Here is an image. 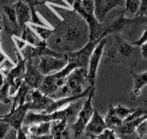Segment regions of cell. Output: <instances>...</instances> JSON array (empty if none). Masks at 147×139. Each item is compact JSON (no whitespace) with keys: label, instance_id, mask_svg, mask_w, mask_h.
<instances>
[{"label":"cell","instance_id":"obj_1","mask_svg":"<svg viewBox=\"0 0 147 139\" xmlns=\"http://www.w3.org/2000/svg\"><path fill=\"white\" fill-rule=\"evenodd\" d=\"M72 10L78 13L87 23L89 28V40H95L106 37L105 35L106 27L96 19L93 0H74Z\"/></svg>","mask_w":147,"mask_h":139},{"label":"cell","instance_id":"obj_2","mask_svg":"<svg viewBox=\"0 0 147 139\" xmlns=\"http://www.w3.org/2000/svg\"><path fill=\"white\" fill-rule=\"evenodd\" d=\"M88 87L91 86L87 80V69L77 68L67 76L63 85L51 96V98L56 100L77 95L81 94Z\"/></svg>","mask_w":147,"mask_h":139},{"label":"cell","instance_id":"obj_3","mask_svg":"<svg viewBox=\"0 0 147 139\" xmlns=\"http://www.w3.org/2000/svg\"><path fill=\"white\" fill-rule=\"evenodd\" d=\"M80 100L74 102L72 104L69 105L67 107L55 111L50 113H41V112H37L34 111H29L28 112L24 121H23V125H28L31 124H35V123H41V122H52L55 120H61L63 119H69L70 118L76 116L79 112V111L81 108V104L80 102Z\"/></svg>","mask_w":147,"mask_h":139},{"label":"cell","instance_id":"obj_4","mask_svg":"<svg viewBox=\"0 0 147 139\" xmlns=\"http://www.w3.org/2000/svg\"><path fill=\"white\" fill-rule=\"evenodd\" d=\"M95 95V87H92L86 100L84 102L80 110L79 111L76 119L74 121L72 126L71 131L72 134L75 138L80 137L85 132L86 126L89 123L90 119H92L94 112V107L92 106V99Z\"/></svg>","mask_w":147,"mask_h":139},{"label":"cell","instance_id":"obj_5","mask_svg":"<svg viewBox=\"0 0 147 139\" xmlns=\"http://www.w3.org/2000/svg\"><path fill=\"white\" fill-rule=\"evenodd\" d=\"M106 45V38H103L93 49L88 62L87 66V80L91 87H95V80L98 69L104 55L105 47Z\"/></svg>","mask_w":147,"mask_h":139},{"label":"cell","instance_id":"obj_6","mask_svg":"<svg viewBox=\"0 0 147 139\" xmlns=\"http://www.w3.org/2000/svg\"><path fill=\"white\" fill-rule=\"evenodd\" d=\"M68 64L66 58H56L53 56L46 55L38 58V62L36 67L38 70L45 76L53 74L54 71L58 72L63 69Z\"/></svg>","mask_w":147,"mask_h":139},{"label":"cell","instance_id":"obj_7","mask_svg":"<svg viewBox=\"0 0 147 139\" xmlns=\"http://www.w3.org/2000/svg\"><path fill=\"white\" fill-rule=\"evenodd\" d=\"M30 110V103L26 102L22 106L16 107L13 110H10L9 113L3 115V122L9 124V126L16 132L22 127L24 119L28 112H29Z\"/></svg>","mask_w":147,"mask_h":139},{"label":"cell","instance_id":"obj_8","mask_svg":"<svg viewBox=\"0 0 147 139\" xmlns=\"http://www.w3.org/2000/svg\"><path fill=\"white\" fill-rule=\"evenodd\" d=\"M54 99L45 95L38 89H32L26 98V102H29L31 110L37 112H44L53 102Z\"/></svg>","mask_w":147,"mask_h":139},{"label":"cell","instance_id":"obj_9","mask_svg":"<svg viewBox=\"0 0 147 139\" xmlns=\"http://www.w3.org/2000/svg\"><path fill=\"white\" fill-rule=\"evenodd\" d=\"M96 19L102 23L110 10L125 5V0H93Z\"/></svg>","mask_w":147,"mask_h":139},{"label":"cell","instance_id":"obj_10","mask_svg":"<svg viewBox=\"0 0 147 139\" xmlns=\"http://www.w3.org/2000/svg\"><path fill=\"white\" fill-rule=\"evenodd\" d=\"M43 76L37 69L36 65L33 61H27L26 71L24 76V82L33 89H38L45 79Z\"/></svg>","mask_w":147,"mask_h":139},{"label":"cell","instance_id":"obj_11","mask_svg":"<svg viewBox=\"0 0 147 139\" xmlns=\"http://www.w3.org/2000/svg\"><path fill=\"white\" fill-rule=\"evenodd\" d=\"M107 127V125L105 123V118L99 113V112L97 109H94L93 115L92 119H90L89 123L86 126L85 132L86 135H94L98 136L101 134Z\"/></svg>","mask_w":147,"mask_h":139},{"label":"cell","instance_id":"obj_12","mask_svg":"<svg viewBox=\"0 0 147 139\" xmlns=\"http://www.w3.org/2000/svg\"><path fill=\"white\" fill-rule=\"evenodd\" d=\"M16 14V19L19 28L22 30V29L31 23V11L28 4H26L22 0H19L16 2L14 5Z\"/></svg>","mask_w":147,"mask_h":139},{"label":"cell","instance_id":"obj_13","mask_svg":"<svg viewBox=\"0 0 147 139\" xmlns=\"http://www.w3.org/2000/svg\"><path fill=\"white\" fill-rule=\"evenodd\" d=\"M22 128L30 138L50 135L51 122H41L31 124L28 125H22Z\"/></svg>","mask_w":147,"mask_h":139},{"label":"cell","instance_id":"obj_14","mask_svg":"<svg viewBox=\"0 0 147 139\" xmlns=\"http://www.w3.org/2000/svg\"><path fill=\"white\" fill-rule=\"evenodd\" d=\"M130 74L134 78V87L131 92V98L136 99L140 95L143 88L147 85V70L142 73H134L131 70Z\"/></svg>","mask_w":147,"mask_h":139},{"label":"cell","instance_id":"obj_15","mask_svg":"<svg viewBox=\"0 0 147 139\" xmlns=\"http://www.w3.org/2000/svg\"><path fill=\"white\" fill-rule=\"evenodd\" d=\"M33 89H31L25 82H23L22 83V85L20 86V88L18 89L17 92L16 93V95L12 97V102L13 105L11 107V110L15 109L16 107L22 106L24 103H26V98L27 95H28V93L32 90Z\"/></svg>","mask_w":147,"mask_h":139},{"label":"cell","instance_id":"obj_16","mask_svg":"<svg viewBox=\"0 0 147 139\" xmlns=\"http://www.w3.org/2000/svg\"><path fill=\"white\" fill-rule=\"evenodd\" d=\"M22 2H24L26 4L28 5L31 13L36 11L35 7L37 5L39 4H43V3H50L51 4L54 5H57L59 7H63V8H67V9H72L71 6H69L65 0H22Z\"/></svg>","mask_w":147,"mask_h":139},{"label":"cell","instance_id":"obj_17","mask_svg":"<svg viewBox=\"0 0 147 139\" xmlns=\"http://www.w3.org/2000/svg\"><path fill=\"white\" fill-rule=\"evenodd\" d=\"M66 129H68V119L55 120L51 122L50 134L53 139H60Z\"/></svg>","mask_w":147,"mask_h":139},{"label":"cell","instance_id":"obj_18","mask_svg":"<svg viewBox=\"0 0 147 139\" xmlns=\"http://www.w3.org/2000/svg\"><path fill=\"white\" fill-rule=\"evenodd\" d=\"M22 40H23L28 45H31V46H38L40 41L42 40L36 33L31 29V27L29 25H26L22 30V36H21Z\"/></svg>","mask_w":147,"mask_h":139},{"label":"cell","instance_id":"obj_19","mask_svg":"<svg viewBox=\"0 0 147 139\" xmlns=\"http://www.w3.org/2000/svg\"><path fill=\"white\" fill-rule=\"evenodd\" d=\"M112 110L115 112V114L117 116V118L122 122H124L135 111V107L129 108L121 104H118L117 106L112 105Z\"/></svg>","mask_w":147,"mask_h":139},{"label":"cell","instance_id":"obj_20","mask_svg":"<svg viewBox=\"0 0 147 139\" xmlns=\"http://www.w3.org/2000/svg\"><path fill=\"white\" fill-rule=\"evenodd\" d=\"M31 27V29L36 33V35L42 40H46L50 35L54 32V29L51 27H43V26H38L34 24H28Z\"/></svg>","mask_w":147,"mask_h":139},{"label":"cell","instance_id":"obj_21","mask_svg":"<svg viewBox=\"0 0 147 139\" xmlns=\"http://www.w3.org/2000/svg\"><path fill=\"white\" fill-rule=\"evenodd\" d=\"M10 102H12V98L9 95V86L5 79L4 83L0 87V102L8 104Z\"/></svg>","mask_w":147,"mask_h":139},{"label":"cell","instance_id":"obj_22","mask_svg":"<svg viewBox=\"0 0 147 139\" xmlns=\"http://www.w3.org/2000/svg\"><path fill=\"white\" fill-rule=\"evenodd\" d=\"M98 139H121L118 138L114 129L106 128L101 134L96 136Z\"/></svg>","mask_w":147,"mask_h":139},{"label":"cell","instance_id":"obj_23","mask_svg":"<svg viewBox=\"0 0 147 139\" xmlns=\"http://www.w3.org/2000/svg\"><path fill=\"white\" fill-rule=\"evenodd\" d=\"M137 134L140 138H142L144 136H147V119L144 120L135 130Z\"/></svg>","mask_w":147,"mask_h":139},{"label":"cell","instance_id":"obj_24","mask_svg":"<svg viewBox=\"0 0 147 139\" xmlns=\"http://www.w3.org/2000/svg\"><path fill=\"white\" fill-rule=\"evenodd\" d=\"M10 126L9 124L3 122V121H1L0 122V139H3L8 134V132H9L10 130Z\"/></svg>","mask_w":147,"mask_h":139},{"label":"cell","instance_id":"obj_25","mask_svg":"<svg viewBox=\"0 0 147 139\" xmlns=\"http://www.w3.org/2000/svg\"><path fill=\"white\" fill-rule=\"evenodd\" d=\"M147 42V27L145 29V30L143 31V33H142V35L141 36L136 40V41H134V42H133L132 43V45L133 46H141L143 44H145V43H146Z\"/></svg>","mask_w":147,"mask_h":139},{"label":"cell","instance_id":"obj_26","mask_svg":"<svg viewBox=\"0 0 147 139\" xmlns=\"http://www.w3.org/2000/svg\"><path fill=\"white\" fill-rule=\"evenodd\" d=\"M147 14V0H140V6L136 16H142Z\"/></svg>","mask_w":147,"mask_h":139},{"label":"cell","instance_id":"obj_27","mask_svg":"<svg viewBox=\"0 0 147 139\" xmlns=\"http://www.w3.org/2000/svg\"><path fill=\"white\" fill-rule=\"evenodd\" d=\"M2 29H3V23H0V34H1ZM7 60H10V59L3 52L2 47H1V38H0V66Z\"/></svg>","mask_w":147,"mask_h":139},{"label":"cell","instance_id":"obj_28","mask_svg":"<svg viewBox=\"0 0 147 139\" xmlns=\"http://www.w3.org/2000/svg\"><path fill=\"white\" fill-rule=\"evenodd\" d=\"M16 139H31V138L27 134V132L22 127L20 130L16 131Z\"/></svg>","mask_w":147,"mask_h":139},{"label":"cell","instance_id":"obj_29","mask_svg":"<svg viewBox=\"0 0 147 139\" xmlns=\"http://www.w3.org/2000/svg\"><path fill=\"white\" fill-rule=\"evenodd\" d=\"M140 52H141V56L147 59V42L143 44L141 46H140Z\"/></svg>","mask_w":147,"mask_h":139},{"label":"cell","instance_id":"obj_30","mask_svg":"<svg viewBox=\"0 0 147 139\" xmlns=\"http://www.w3.org/2000/svg\"><path fill=\"white\" fill-rule=\"evenodd\" d=\"M60 139H72L71 132H70V131L69 130V128L66 129V130L64 131V132L63 133V135H62V137H61V138Z\"/></svg>","mask_w":147,"mask_h":139},{"label":"cell","instance_id":"obj_31","mask_svg":"<svg viewBox=\"0 0 147 139\" xmlns=\"http://www.w3.org/2000/svg\"><path fill=\"white\" fill-rule=\"evenodd\" d=\"M19 0H0V3H3V6L5 5H14Z\"/></svg>","mask_w":147,"mask_h":139},{"label":"cell","instance_id":"obj_32","mask_svg":"<svg viewBox=\"0 0 147 139\" xmlns=\"http://www.w3.org/2000/svg\"><path fill=\"white\" fill-rule=\"evenodd\" d=\"M31 139H53L51 135H45V136H38V137H32Z\"/></svg>","mask_w":147,"mask_h":139},{"label":"cell","instance_id":"obj_33","mask_svg":"<svg viewBox=\"0 0 147 139\" xmlns=\"http://www.w3.org/2000/svg\"><path fill=\"white\" fill-rule=\"evenodd\" d=\"M87 136L89 137V138L90 139H98L97 138V137L94 136V135H87Z\"/></svg>","mask_w":147,"mask_h":139},{"label":"cell","instance_id":"obj_34","mask_svg":"<svg viewBox=\"0 0 147 139\" xmlns=\"http://www.w3.org/2000/svg\"><path fill=\"white\" fill-rule=\"evenodd\" d=\"M3 121V115H0V122Z\"/></svg>","mask_w":147,"mask_h":139}]
</instances>
